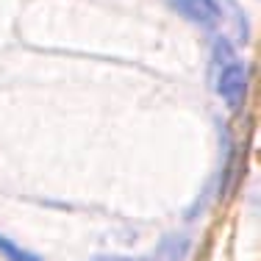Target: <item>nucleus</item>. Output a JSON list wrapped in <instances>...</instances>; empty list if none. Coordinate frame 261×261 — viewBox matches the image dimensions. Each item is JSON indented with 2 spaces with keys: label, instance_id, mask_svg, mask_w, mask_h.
Returning <instances> with one entry per match:
<instances>
[{
  "label": "nucleus",
  "instance_id": "f257e3e1",
  "mask_svg": "<svg viewBox=\"0 0 261 261\" xmlns=\"http://www.w3.org/2000/svg\"><path fill=\"white\" fill-rule=\"evenodd\" d=\"M214 64L220 67V75H217V92H220V97L231 109H239L247 95V70L236 59L231 42L225 36H217L214 39Z\"/></svg>",
  "mask_w": 261,
  "mask_h": 261
},
{
  "label": "nucleus",
  "instance_id": "f03ea898",
  "mask_svg": "<svg viewBox=\"0 0 261 261\" xmlns=\"http://www.w3.org/2000/svg\"><path fill=\"white\" fill-rule=\"evenodd\" d=\"M170 9H175L184 20L200 28H214L222 20L220 0H170Z\"/></svg>",
  "mask_w": 261,
  "mask_h": 261
},
{
  "label": "nucleus",
  "instance_id": "7ed1b4c3",
  "mask_svg": "<svg viewBox=\"0 0 261 261\" xmlns=\"http://www.w3.org/2000/svg\"><path fill=\"white\" fill-rule=\"evenodd\" d=\"M186 253H189V239H186V236H178V233H170V236L161 239L156 258L159 261H184Z\"/></svg>",
  "mask_w": 261,
  "mask_h": 261
},
{
  "label": "nucleus",
  "instance_id": "20e7f679",
  "mask_svg": "<svg viewBox=\"0 0 261 261\" xmlns=\"http://www.w3.org/2000/svg\"><path fill=\"white\" fill-rule=\"evenodd\" d=\"M0 256L6 261H42V256H36V253H31L20 245H14V242L3 233H0Z\"/></svg>",
  "mask_w": 261,
  "mask_h": 261
},
{
  "label": "nucleus",
  "instance_id": "39448f33",
  "mask_svg": "<svg viewBox=\"0 0 261 261\" xmlns=\"http://www.w3.org/2000/svg\"><path fill=\"white\" fill-rule=\"evenodd\" d=\"M89 261H159V258H128V256H95Z\"/></svg>",
  "mask_w": 261,
  "mask_h": 261
}]
</instances>
